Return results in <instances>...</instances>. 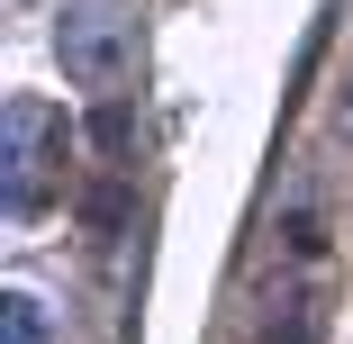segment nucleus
I'll return each instance as SVG.
<instances>
[{"instance_id": "nucleus-1", "label": "nucleus", "mask_w": 353, "mask_h": 344, "mask_svg": "<svg viewBox=\"0 0 353 344\" xmlns=\"http://www.w3.org/2000/svg\"><path fill=\"white\" fill-rule=\"evenodd\" d=\"M54 54H63V73H73L82 91H127V73H136V19L118 10V0H63Z\"/></svg>"}, {"instance_id": "nucleus-2", "label": "nucleus", "mask_w": 353, "mask_h": 344, "mask_svg": "<svg viewBox=\"0 0 353 344\" xmlns=\"http://www.w3.org/2000/svg\"><path fill=\"white\" fill-rule=\"evenodd\" d=\"M0 127H10V218H37L46 209V181L63 163V118L37 91H19L10 109H0Z\"/></svg>"}, {"instance_id": "nucleus-3", "label": "nucleus", "mask_w": 353, "mask_h": 344, "mask_svg": "<svg viewBox=\"0 0 353 344\" xmlns=\"http://www.w3.org/2000/svg\"><path fill=\"white\" fill-rule=\"evenodd\" d=\"M10 344H46V317H37V299H28V290L10 299Z\"/></svg>"}, {"instance_id": "nucleus-4", "label": "nucleus", "mask_w": 353, "mask_h": 344, "mask_svg": "<svg viewBox=\"0 0 353 344\" xmlns=\"http://www.w3.org/2000/svg\"><path fill=\"white\" fill-rule=\"evenodd\" d=\"M344 127H353V91H344Z\"/></svg>"}]
</instances>
